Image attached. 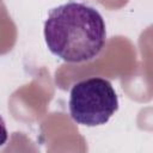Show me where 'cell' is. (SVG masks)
Returning a JSON list of instances; mask_svg holds the SVG:
<instances>
[{
  "label": "cell",
  "instance_id": "3957f363",
  "mask_svg": "<svg viewBox=\"0 0 153 153\" xmlns=\"http://www.w3.org/2000/svg\"><path fill=\"white\" fill-rule=\"evenodd\" d=\"M7 139H8V131H7V128H6L4 118L0 116V146L6 143Z\"/></svg>",
  "mask_w": 153,
  "mask_h": 153
},
{
  "label": "cell",
  "instance_id": "6da1fadb",
  "mask_svg": "<svg viewBox=\"0 0 153 153\" xmlns=\"http://www.w3.org/2000/svg\"><path fill=\"white\" fill-rule=\"evenodd\" d=\"M44 38L49 50L66 62L91 61L105 44V23L96 8L71 1L50 10Z\"/></svg>",
  "mask_w": 153,
  "mask_h": 153
},
{
  "label": "cell",
  "instance_id": "7a4b0ae2",
  "mask_svg": "<svg viewBox=\"0 0 153 153\" xmlns=\"http://www.w3.org/2000/svg\"><path fill=\"white\" fill-rule=\"evenodd\" d=\"M68 105L73 121L96 127L105 124L117 111L118 98L110 81L88 78L73 85Z\"/></svg>",
  "mask_w": 153,
  "mask_h": 153
}]
</instances>
